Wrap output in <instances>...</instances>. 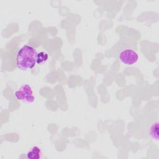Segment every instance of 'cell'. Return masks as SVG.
I'll return each instance as SVG.
<instances>
[{"mask_svg": "<svg viewBox=\"0 0 159 159\" xmlns=\"http://www.w3.org/2000/svg\"><path fill=\"white\" fill-rule=\"evenodd\" d=\"M14 94L18 100L25 102H33L35 98L32 88L28 84L22 85L15 92Z\"/></svg>", "mask_w": 159, "mask_h": 159, "instance_id": "cell-2", "label": "cell"}, {"mask_svg": "<svg viewBox=\"0 0 159 159\" xmlns=\"http://www.w3.org/2000/svg\"><path fill=\"white\" fill-rule=\"evenodd\" d=\"M42 152L37 145L33 146L26 154L27 158L29 159H39L42 157Z\"/></svg>", "mask_w": 159, "mask_h": 159, "instance_id": "cell-4", "label": "cell"}, {"mask_svg": "<svg viewBox=\"0 0 159 159\" xmlns=\"http://www.w3.org/2000/svg\"><path fill=\"white\" fill-rule=\"evenodd\" d=\"M37 52L36 50L29 45H24L18 51L16 62L17 68L21 70L32 69L37 64Z\"/></svg>", "mask_w": 159, "mask_h": 159, "instance_id": "cell-1", "label": "cell"}, {"mask_svg": "<svg viewBox=\"0 0 159 159\" xmlns=\"http://www.w3.org/2000/svg\"><path fill=\"white\" fill-rule=\"evenodd\" d=\"M48 59V54L43 52H41L37 53V64H40Z\"/></svg>", "mask_w": 159, "mask_h": 159, "instance_id": "cell-6", "label": "cell"}, {"mask_svg": "<svg viewBox=\"0 0 159 159\" xmlns=\"http://www.w3.org/2000/svg\"><path fill=\"white\" fill-rule=\"evenodd\" d=\"M150 137L155 141H158V122H154L151 124L148 130Z\"/></svg>", "mask_w": 159, "mask_h": 159, "instance_id": "cell-5", "label": "cell"}, {"mask_svg": "<svg viewBox=\"0 0 159 159\" xmlns=\"http://www.w3.org/2000/svg\"><path fill=\"white\" fill-rule=\"evenodd\" d=\"M119 60L125 65H132L139 60L138 54L132 49H125L119 53Z\"/></svg>", "mask_w": 159, "mask_h": 159, "instance_id": "cell-3", "label": "cell"}]
</instances>
